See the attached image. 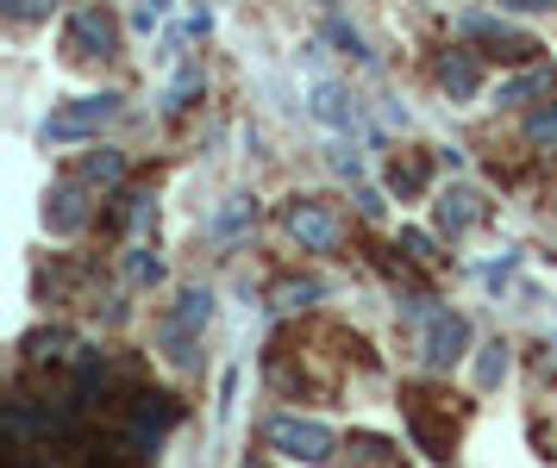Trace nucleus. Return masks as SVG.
Listing matches in <instances>:
<instances>
[{"instance_id": "1", "label": "nucleus", "mask_w": 557, "mask_h": 468, "mask_svg": "<svg viewBox=\"0 0 557 468\" xmlns=\"http://www.w3.org/2000/svg\"><path fill=\"white\" fill-rule=\"evenodd\" d=\"M176 419H182V406H176L170 394H157V388H138V394L126 400V413H120V438H113V444L126 450V456H138V463H151L157 444L176 431Z\"/></svg>"}, {"instance_id": "2", "label": "nucleus", "mask_w": 557, "mask_h": 468, "mask_svg": "<svg viewBox=\"0 0 557 468\" xmlns=\"http://www.w3.org/2000/svg\"><path fill=\"white\" fill-rule=\"evenodd\" d=\"M207 319H213V294H207V288L176 294V306L157 319V344H163V356H170L176 369H188V363H195V338L207 331Z\"/></svg>"}, {"instance_id": "3", "label": "nucleus", "mask_w": 557, "mask_h": 468, "mask_svg": "<svg viewBox=\"0 0 557 468\" xmlns=\"http://www.w3.org/2000/svg\"><path fill=\"white\" fill-rule=\"evenodd\" d=\"M263 444L276 450V456H288V463H313V468H326L332 456H338V438H332L326 425H320V419H295V413L270 419Z\"/></svg>"}, {"instance_id": "4", "label": "nucleus", "mask_w": 557, "mask_h": 468, "mask_svg": "<svg viewBox=\"0 0 557 468\" xmlns=\"http://www.w3.org/2000/svg\"><path fill=\"white\" fill-rule=\"evenodd\" d=\"M420 319H426V331H420V363L426 369H451V363L470 356V319L463 313H451V306H420Z\"/></svg>"}, {"instance_id": "5", "label": "nucleus", "mask_w": 557, "mask_h": 468, "mask_svg": "<svg viewBox=\"0 0 557 468\" xmlns=\"http://www.w3.org/2000/svg\"><path fill=\"white\" fill-rule=\"evenodd\" d=\"M63 50L76 56V63H107V56H120V25L107 7H76L70 25H63Z\"/></svg>"}, {"instance_id": "6", "label": "nucleus", "mask_w": 557, "mask_h": 468, "mask_svg": "<svg viewBox=\"0 0 557 468\" xmlns=\"http://www.w3.org/2000/svg\"><path fill=\"white\" fill-rule=\"evenodd\" d=\"M432 400H438V394H426V388H407V394H401V413H407L413 444L426 450L432 463H445V456H451V444H457V425H451V413H438Z\"/></svg>"}, {"instance_id": "7", "label": "nucleus", "mask_w": 557, "mask_h": 468, "mask_svg": "<svg viewBox=\"0 0 557 468\" xmlns=\"http://www.w3.org/2000/svg\"><path fill=\"white\" fill-rule=\"evenodd\" d=\"M107 119H120V94H82L45 119V138L51 144H76V138H95Z\"/></svg>"}, {"instance_id": "8", "label": "nucleus", "mask_w": 557, "mask_h": 468, "mask_svg": "<svg viewBox=\"0 0 557 468\" xmlns=\"http://www.w3.org/2000/svg\"><path fill=\"white\" fill-rule=\"evenodd\" d=\"M457 31H463L470 45H482V56H502V63H527L532 50H539L527 31H513V25L495 20V13H463V20H457Z\"/></svg>"}, {"instance_id": "9", "label": "nucleus", "mask_w": 557, "mask_h": 468, "mask_svg": "<svg viewBox=\"0 0 557 468\" xmlns=\"http://www.w3.org/2000/svg\"><path fill=\"white\" fill-rule=\"evenodd\" d=\"M282 225H288V238H295L301 250H338V238H345L338 213H332V206H320V200H288Z\"/></svg>"}, {"instance_id": "10", "label": "nucleus", "mask_w": 557, "mask_h": 468, "mask_svg": "<svg viewBox=\"0 0 557 468\" xmlns=\"http://www.w3.org/2000/svg\"><path fill=\"white\" fill-rule=\"evenodd\" d=\"M45 225H51L57 238H70L88 225V200H82V181H57L51 200H45Z\"/></svg>"}, {"instance_id": "11", "label": "nucleus", "mask_w": 557, "mask_h": 468, "mask_svg": "<svg viewBox=\"0 0 557 468\" xmlns=\"http://www.w3.org/2000/svg\"><path fill=\"white\" fill-rule=\"evenodd\" d=\"M476 219H482L476 188H445V194H438V231H445V238H463Z\"/></svg>"}, {"instance_id": "12", "label": "nucleus", "mask_w": 557, "mask_h": 468, "mask_svg": "<svg viewBox=\"0 0 557 468\" xmlns=\"http://www.w3.org/2000/svg\"><path fill=\"white\" fill-rule=\"evenodd\" d=\"M438 81L451 88L457 100H470L476 94V81H482V69H476V50H451L445 63H438Z\"/></svg>"}, {"instance_id": "13", "label": "nucleus", "mask_w": 557, "mask_h": 468, "mask_svg": "<svg viewBox=\"0 0 557 468\" xmlns=\"http://www.w3.org/2000/svg\"><path fill=\"white\" fill-rule=\"evenodd\" d=\"M557 88V69H545V63H532L527 75H513V81H502V106H520V100H532V94H552Z\"/></svg>"}, {"instance_id": "14", "label": "nucleus", "mask_w": 557, "mask_h": 468, "mask_svg": "<svg viewBox=\"0 0 557 468\" xmlns=\"http://www.w3.org/2000/svg\"><path fill=\"white\" fill-rule=\"evenodd\" d=\"M120 175H126V156H120V150H88V156H82V169H76V181H88V188H113V181H120Z\"/></svg>"}, {"instance_id": "15", "label": "nucleus", "mask_w": 557, "mask_h": 468, "mask_svg": "<svg viewBox=\"0 0 557 468\" xmlns=\"http://www.w3.org/2000/svg\"><path fill=\"white\" fill-rule=\"evenodd\" d=\"M426 181H432V169L420 163V156H395V163H388V188H395L401 200L426 194Z\"/></svg>"}, {"instance_id": "16", "label": "nucleus", "mask_w": 557, "mask_h": 468, "mask_svg": "<svg viewBox=\"0 0 557 468\" xmlns=\"http://www.w3.org/2000/svg\"><path fill=\"white\" fill-rule=\"evenodd\" d=\"M313 119H326V125H357V106L345 100V88L320 81V88H313Z\"/></svg>"}, {"instance_id": "17", "label": "nucleus", "mask_w": 557, "mask_h": 468, "mask_svg": "<svg viewBox=\"0 0 557 468\" xmlns=\"http://www.w3.org/2000/svg\"><path fill=\"white\" fill-rule=\"evenodd\" d=\"M527 144L532 150H557V100H545V106L527 113Z\"/></svg>"}, {"instance_id": "18", "label": "nucleus", "mask_w": 557, "mask_h": 468, "mask_svg": "<svg viewBox=\"0 0 557 468\" xmlns=\"http://www.w3.org/2000/svg\"><path fill=\"white\" fill-rule=\"evenodd\" d=\"M195 94H201V69L188 63V69H182L176 81H170V94H163V106H170V113H182V106H195Z\"/></svg>"}, {"instance_id": "19", "label": "nucleus", "mask_w": 557, "mask_h": 468, "mask_svg": "<svg viewBox=\"0 0 557 468\" xmlns=\"http://www.w3.org/2000/svg\"><path fill=\"white\" fill-rule=\"evenodd\" d=\"M126 281L132 288H157V281H163V263H157L151 250H132L126 256Z\"/></svg>"}, {"instance_id": "20", "label": "nucleus", "mask_w": 557, "mask_h": 468, "mask_svg": "<svg viewBox=\"0 0 557 468\" xmlns=\"http://www.w3.org/2000/svg\"><path fill=\"white\" fill-rule=\"evenodd\" d=\"M507 375V344H482V356H476V381L482 388H495Z\"/></svg>"}, {"instance_id": "21", "label": "nucleus", "mask_w": 557, "mask_h": 468, "mask_svg": "<svg viewBox=\"0 0 557 468\" xmlns=\"http://www.w3.org/2000/svg\"><path fill=\"white\" fill-rule=\"evenodd\" d=\"M82 468H138V456H126L120 444H101V450H95V456H88Z\"/></svg>"}, {"instance_id": "22", "label": "nucleus", "mask_w": 557, "mask_h": 468, "mask_svg": "<svg viewBox=\"0 0 557 468\" xmlns=\"http://www.w3.org/2000/svg\"><path fill=\"white\" fill-rule=\"evenodd\" d=\"M276 294H282V306H307V300H320V281H282Z\"/></svg>"}, {"instance_id": "23", "label": "nucleus", "mask_w": 557, "mask_h": 468, "mask_svg": "<svg viewBox=\"0 0 557 468\" xmlns=\"http://www.w3.org/2000/svg\"><path fill=\"white\" fill-rule=\"evenodd\" d=\"M245 219H251V200H232L226 213H220V238H232V231H238Z\"/></svg>"}, {"instance_id": "24", "label": "nucleus", "mask_w": 557, "mask_h": 468, "mask_svg": "<svg viewBox=\"0 0 557 468\" xmlns=\"http://www.w3.org/2000/svg\"><path fill=\"white\" fill-rule=\"evenodd\" d=\"M51 7H57V0H7V13H13V20H45Z\"/></svg>"}, {"instance_id": "25", "label": "nucleus", "mask_w": 557, "mask_h": 468, "mask_svg": "<svg viewBox=\"0 0 557 468\" xmlns=\"http://www.w3.org/2000/svg\"><path fill=\"white\" fill-rule=\"evenodd\" d=\"M401 250H407V256H420V263H432V256H438L426 231H401Z\"/></svg>"}, {"instance_id": "26", "label": "nucleus", "mask_w": 557, "mask_h": 468, "mask_svg": "<svg viewBox=\"0 0 557 468\" xmlns=\"http://www.w3.org/2000/svg\"><path fill=\"white\" fill-rule=\"evenodd\" d=\"M163 13H170V0H138V25H145V31H151Z\"/></svg>"}, {"instance_id": "27", "label": "nucleus", "mask_w": 557, "mask_h": 468, "mask_svg": "<svg viewBox=\"0 0 557 468\" xmlns=\"http://www.w3.org/2000/svg\"><path fill=\"white\" fill-rule=\"evenodd\" d=\"M502 7H520V13H545V7H557V0H502Z\"/></svg>"}]
</instances>
